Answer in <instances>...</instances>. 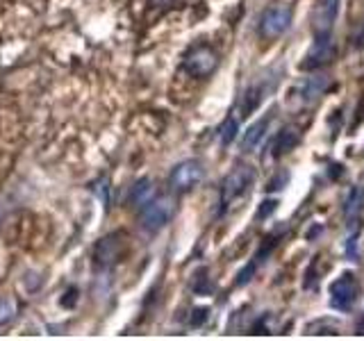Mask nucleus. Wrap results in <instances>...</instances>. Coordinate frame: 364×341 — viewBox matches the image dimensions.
I'll use <instances>...</instances> for the list:
<instances>
[{"instance_id":"1","label":"nucleus","mask_w":364,"mask_h":341,"mask_svg":"<svg viewBox=\"0 0 364 341\" xmlns=\"http://www.w3.org/2000/svg\"><path fill=\"white\" fill-rule=\"evenodd\" d=\"M176 207H178V200L173 196H153L142 207V228L146 232L151 235H158L160 230H164L171 219L176 216Z\"/></svg>"},{"instance_id":"2","label":"nucleus","mask_w":364,"mask_h":341,"mask_svg":"<svg viewBox=\"0 0 364 341\" xmlns=\"http://www.w3.org/2000/svg\"><path fill=\"white\" fill-rule=\"evenodd\" d=\"M255 182V168L248 164H237L223 177L221 182V214L230 207L232 203L239 200L241 196H246L248 189Z\"/></svg>"},{"instance_id":"3","label":"nucleus","mask_w":364,"mask_h":341,"mask_svg":"<svg viewBox=\"0 0 364 341\" xmlns=\"http://www.w3.org/2000/svg\"><path fill=\"white\" fill-rule=\"evenodd\" d=\"M216 66H219V53L207 44L194 46L185 55V59H182V71H185L187 75H192V78H196V80L210 78V75L216 71Z\"/></svg>"},{"instance_id":"4","label":"nucleus","mask_w":364,"mask_h":341,"mask_svg":"<svg viewBox=\"0 0 364 341\" xmlns=\"http://www.w3.org/2000/svg\"><path fill=\"white\" fill-rule=\"evenodd\" d=\"M291 21H294V12H291L289 5L278 3V5L266 7V10L262 12V16H259V25H257L259 37L278 39L289 30Z\"/></svg>"},{"instance_id":"5","label":"nucleus","mask_w":364,"mask_h":341,"mask_svg":"<svg viewBox=\"0 0 364 341\" xmlns=\"http://www.w3.org/2000/svg\"><path fill=\"white\" fill-rule=\"evenodd\" d=\"M205 177V166L198 159H185L173 166L169 175V187L173 193H187L196 189Z\"/></svg>"},{"instance_id":"6","label":"nucleus","mask_w":364,"mask_h":341,"mask_svg":"<svg viewBox=\"0 0 364 341\" xmlns=\"http://www.w3.org/2000/svg\"><path fill=\"white\" fill-rule=\"evenodd\" d=\"M358 296H360V285L353 273H344V276H340L331 285V303L340 312L351 310L358 303Z\"/></svg>"},{"instance_id":"7","label":"nucleus","mask_w":364,"mask_h":341,"mask_svg":"<svg viewBox=\"0 0 364 341\" xmlns=\"http://www.w3.org/2000/svg\"><path fill=\"white\" fill-rule=\"evenodd\" d=\"M335 59V44L331 34H317L314 46L301 62V71H317V68L328 66Z\"/></svg>"},{"instance_id":"8","label":"nucleus","mask_w":364,"mask_h":341,"mask_svg":"<svg viewBox=\"0 0 364 341\" xmlns=\"http://www.w3.org/2000/svg\"><path fill=\"white\" fill-rule=\"evenodd\" d=\"M121 239H123L121 232H112L105 239H100L96 251H93V264H96V269L105 271L121 260Z\"/></svg>"},{"instance_id":"9","label":"nucleus","mask_w":364,"mask_h":341,"mask_svg":"<svg viewBox=\"0 0 364 341\" xmlns=\"http://www.w3.org/2000/svg\"><path fill=\"white\" fill-rule=\"evenodd\" d=\"M337 12H340V0H319L317 12H314V32L331 34Z\"/></svg>"},{"instance_id":"10","label":"nucleus","mask_w":364,"mask_h":341,"mask_svg":"<svg viewBox=\"0 0 364 341\" xmlns=\"http://www.w3.org/2000/svg\"><path fill=\"white\" fill-rule=\"evenodd\" d=\"M301 143V134L298 130H294V127H282V130L273 136V141H271V157L273 159H280L285 157L287 152H291L294 148H296Z\"/></svg>"},{"instance_id":"11","label":"nucleus","mask_w":364,"mask_h":341,"mask_svg":"<svg viewBox=\"0 0 364 341\" xmlns=\"http://www.w3.org/2000/svg\"><path fill=\"white\" fill-rule=\"evenodd\" d=\"M331 80L324 78V75H317V78H308L305 82L298 84V96L303 102H314L324 96V91L328 89Z\"/></svg>"},{"instance_id":"12","label":"nucleus","mask_w":364,"mask_h":341,"mask_svg":"<svg viewBox=\"0 0 364 341\" xmlns=\"http://www.w3.org/2000/svg\"><path fill=\"white\" fill-rule=\"evenodd\" d=\"M268 123H271V114L262 116L259 121H255L253 125L248 127V132L244 134V139H241V148H244L246 152L255 150L259 146V141L264 139V134L268 130Z\"/></svg>"},{"instance_id":"13","label":"nucleus","mask_w":364,"mask_h":341,"mask_svg":"<svg viewBox=\"0 0 364 341\" xmlns=\"http://www.w3.org/2000/svg\"><path fill=\"white\" fill-rule=\"evenodd\" d=\"M155 196V187L153 182L149 180V177H142L139 182H135V187L130 189V203L135 205V207H144L146 203H149L151 198Z\"/></svg>"},{"instance_id":"14","label":"nucleus","mask_w":364,"mask_h":341,"mask_svg":"<svg viewBox=\"0 0 364 341\" xmlns=\"http://www.w3.org/2000/svg\"><path fill=\"white\" fill-rule=\"evenodd\" d=\"M360 209H362V191H360V189H353V191L349 193V198H346V205H344L346 219H349L351 223H353V221L358 219Z\"/></svg>"},{"instance_id":"15","label":"nucleus","mask_w":364,"mask_h":341,"mask_svg":"<svg viewBox=\"0 0 364 341\" xmlns=\"http://www.w3.org/2000/svg\"><path fill=\"white\" fill-rule=\"evenodd\" d=\"M237 130H239L237 118H232V116L225 118L223 125H221V130H219V136H221V143H223V146H230V143L235 141Z\"/></svg>"},{"instance_id":"16","label":"nucleus","mask_w":364,"mask_h":341,"mask_svg":"<svg viewBox=\"0 0 364 341\" xmlns=\"http://www.w3.org/2000/svg\"><path fill=\"white\" fill-rule=\"evenodd\" d=\"M16 303L12 298H0V326H5V323H10L14 317H16Z\"/></svg>"},{"instance_id":"17","label":"nucleus","mask_w":364,"mask_h":341,"mask_svg":"<svg viewBox=\"0 0 364 341\" xmlns=\"http://www.w3.org/2000/svg\"><path fill=\"white\" fill-rule=\"evenodd\" d=\"M344 251H346V257L353 260V262H358V237L351 235L349 239L344 241Z\"/></svg>"},{"instance_id":"18","label":"nucleus","mask_w":364,"mask_h":341,"mask_svg":"<svg viewBox=\"0 0 364 341\" xmlns=\"http://www.w3.org/2000/svg\"><path fill=\"white\" fill-rule=\"evenodd\" d=\"M207 314H210V312H207L205 307H198V310L192 312V319H189V326H192V328H201L203 323L207 321Z\"/></svg>"},{"instance_id":"19","label":"nucleus","mask_w":364,"mask_h":341,"mask_svg":"<svg viewBox=\"0 0 364 341\" xmlns=\"http://www.w3.org/2000/svg\"><path fill=\"white\" fill-rule=\"evenodd\" d=\"M275 207H278V200H264L262 205H259V209H257V219H266V216H271Z\"/></svg>"},{"instance_id":"20","label":"nucleus","mask_w":364,"mask_h":341,"mask_svg":"<svg viewBox=\"0 0 364 341\" xmlns=\"http://www.w3.org/2000/svg\"><path fill=\"white\" fill-rule=\"evenodd\" d=\"M287 173H280L278 177H273V180L271 182H268V187H266V189L268 191H278V189H282V187H285V182H287Z\"/></svg>"},{"instance_id":"21","label":"nucleus","mask_w":364,"mask_h":341,"mask_svg":"<svg viewBox=\"0 0 364 341\" xmlns=\"http://www.w3.org/2000/svg\"><path fill=\"white\" fill-rule=\"evenodd\" d=\"M153 5H160V7H169V5H173L176 3V0H151Z\"/></svg>"},{"instance_id":"22","label":"nucleus","mask_w":364,"mask_h":341,"mask_svg":"<svg viewBox=\"0 0 364 341\" xmlns=\"http://www.w3.org/2000/svg\"><path fill=\"white\" fill-rule=\"evenodd\" d=\"M358 332H364V317L358 321Z\"/></svg>"},{"instance_id":"23","label":"nucleus","mask_w":364,"mask_h":341,"mask_svg":"<svg viewBox=\"0 0 364 341\" xmlns=\"http://www.w3.org/2000/svg\"><path fill=\"white\" fill-rule=\"evenodd\" d=\"M0 216H3V207H0Z\"/></svg>"}]
</instances>
